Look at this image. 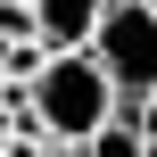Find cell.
I'll return each mask as SVG.
<instances>
[{
	"instance_id": "obj_7",
	"label": "cell",
	"mask_w": 157,
	"mask_h": 157,
	"mask_svg": "<svg viewBox=\"0 0 157 157\" xmlns=\"http://www.w3.org/2000/svg\"><path fill=\"white\" fill-rule=\"evenodd\" d=\"M149 8H157V0H149Z\"/></svg>"
},
{
	"instance_id": "obj_2",
	"label": "cell",
	"mask_w": 157,
	"mask_h": 157,
	"mask_svg": "<svg viewBox=\"0 0 157 157\" xmlns=\"http://www.w3.org/2000/svg\"><path fill=\"white\" fill-rule=\"evenodd\" d=\"M91 58L108 66L116 99L141 108L157 91V8L149 0H108V17H99V33H91Z\"/></svg>"
},
{
	"instance_id": "obj_5",
	"label": "cell",
	"mask_w": 157,
	"mask_h": 157,
	"mask_svg": "<svg viewBox=\"0 0 157 157\" xmlns=\"http://www.w3.org/2000/svg\"><path fill=\"white\" fill-rule=\"evenodd\" d=\"M132 116H141V141H149V157H157V91L141 99V108H132Z\"/></svg>"
},
{
	"instance_id": "obj_3",
	"label": "cell",
	"mask_w": 157,
	"mask_h": 157,
	"mask_svg": "<svg viewBox=\"0 0 157 157\" xmlns=\"http://www.w3.org/2000/svg\"><path fill=\"white\" fill-rule=\"evenodd\" d=\"M99 17H108V0H33V33H41V50H91Z\"/></svg>"
},
{
	"instance_id": "obj_6",
	"label": "cell",
	"mask_w": 157,
	"mask_h": 157,
	"mask_svg": "<svg viewBox=\"0 0 157 157\" xmlns=\"http://www.w3.org/2000/svg\"><path fill=\"white\" fill-rule=\"evenodd\" d=\"M41 157H91V149H83V141H50Z\"/></svg>"
},
{
	"instance_id": "obj_4",
	"label": "cell",
	"mask_w": 157,
	"mask_h": 157,
	"mask_svg": "<svg viewBox=\"0 0 157 157\" xmlns=\"http://www.w3.org/2000/svg\"><path fill=\"white\" fill-rule=\"evenodd\" d=\"M83 149H91V157H149V141H141V116H132V108H116Z\"/></svg>"
},
{
	"instance_id": "obj_1",
	"label": "cell",
	"mask_w": 157,
	"mask_h": 157,
	"mask_svg": "<svg viewBox=\"0 0 157 157\" xmlns=\"http://www.w3.org/2000/svg\"><path fill=\"white\" fill-rule=\"evenodd\" d=\"M116 108L124 99H116V83H108V66L91 50H50L41 58V75H33V124H41V141H91Z\"/></svg>"
}]
</instances>
